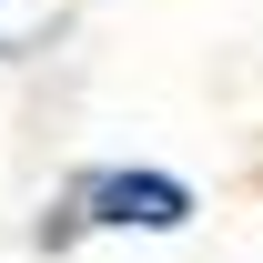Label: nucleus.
I'll list each match as a JSON object with an SVG mask.
<instances>
[{
	"instance_id": "f257e3e1",
	"label": "nucleus",
	"mask_w": 263,
	"mask_h": 263,
	"mask_svg": "<svg viewBox=\"0 0 263 263\" xmlns=\"http://www.w3.org/2000/svg\"><path fill=\"white\" fill-rule=\"evenodd\" d=\"M91 213H101V223L172 233V223H193V193H182L172 172H101V182H91Z\"/></svg>"
}]
</instances>
